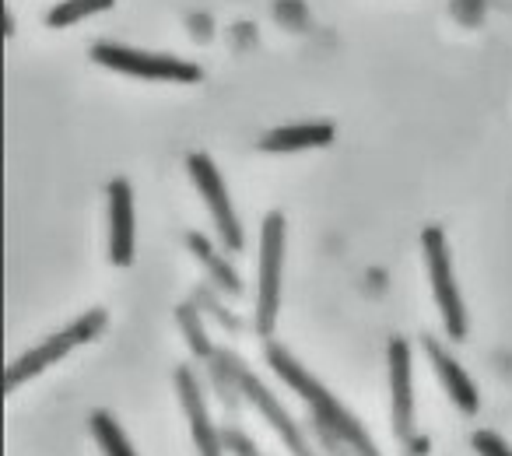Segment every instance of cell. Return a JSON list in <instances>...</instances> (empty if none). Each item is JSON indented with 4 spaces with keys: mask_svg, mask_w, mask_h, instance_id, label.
<instances>
[{
    "mask_svg": "<svg viewBox=\"0 0 512 456\" xmlns=\"http://www.w3.org/2000/svg\"><path fill=\"white\" fill-rule=\"evenodd\" d=\"M267 365H271V369L278 372V376L285 379V383L292 386V390L299 393L302 400H306L309 411H313L316 425L330 428V432H334L337 439L344 442V446L355 449L358 456H383L376 449V442H372V435L362 428V421H358L355 414H351L348 407H344L341 400H337L334 393H330L327 386L320 383V379L309 376L292 351L271 341V344H267Z\"/></svg>",
    "mask_w": 512,
    "mask_h": 456,
    "instance_id": "cell-1",
    "label": "cell"
},
{
    "mask_svg": "<svg viewBox=\"0 0 512 456\" xmlns=\"http://www.w3.org/2000/svg\"><path fill=\"white\" fill-rule=\"evenodd\" d=\"M106 323H109L106 309H88V313H81L78 320H74L67 330H60V334L46 337V341L39 344V348L25 351V355L18 358V362H11L8 372H4V393L18 390V386L29 383L32 376H39V372H46L50 365H57L60 358L71 355L74 348H81V344L95 341V337H99L102 330H106Z\"/></svg>",
    "mask_w": 512,
    "mask_h": 456,
    "instance_id": "cell-2",
    "label": "cell"
},
{
    "mask_svg": "<svg viewBox=\"0 0 512 456\" xmlns=\"http://www.w3.org/2000/svg\"><path fill=\"white\" fill-rule=\"evenodd\" d=\"M285 214L271 211L260 225V271H256V330L271 337L281 309V267H285Z\"/></svg>",
    "mask_w": 512,
    "mask_h": 456,
    "instance_id": "cell-3",
    "label": "cell"
},
{
    "mask_svg": "<svg viewBox=\"0 0 512 456\" xmlns=\"http://www.w3.org/2000/svg\"><path fill=\"white\" fill-rule=\"evenodd\" d=\"M421 250H425V264H428V281H432L435 302H439L442 323H446V334L453 341L467 337V309H463V295L456 288L453 278V264H449V246H446V232L439 225H428L421 232Z\"/></svg>",
    "mask_w": 512,
    "mask_h": 456,
    "instance_id": "cell-4",
    "label": "cell"
},
{
    "mask_svg": "<svg viewBox=\"0 0 512 456\" xmlns=\"http://www.w3.org/2000/svg\"><path fill=\"white\" fill-rule=\"evenodd\" d=\"M92 60L116 74H130V78H144V81H176V85H197L200 81L197 64H186L179 57H165V53L130 50V46H116V43L92 46Z\"/></svg>",
    "mask_w": 512,
    "mask_h": 456,
    "instance_id": "cell-5",
    "label": "cell"
},
{
    "mask_svg": "<svg viewBox=\"0 0 512 456\" xmlns=\"http://www.w3.org/2000/svg\"><path fill=\"white\" fill-rule=\"evenodd\" d=\"M186 169H190L193 186H197V193L204 197L207 211H211L214 228H218V236H221V243H225V250L239 253L242 250L239 214H235L232 197H228V190H225V179H221V172L214 169L211 155H204V151H193V155H186Z\"/></svg>",
    "mask_w": 512,
    "mask_h": 456,
    "instance_id": "cell-6",
    "label": "cell"
},
{
    "mask_svg": "<svg viewBox=\"0 0 512 456\" xmlns=\"http://www.w3.org/2000/svg\"><path fill=\"white\" fill-rule=\"evenodd\" d=\"M242 393H246V400L256 407V411L264 414L267 425L281 435V442L288 446V453H292V456H316L313 442H309V435L299 428V421L285 411V404H281V400L274 397V393L267 390V386L260 383V379H256L246 365H242Z\"/></svg>",
    "mask_w": 512,
    "mask_h": 456,
    "instance_id": "cell-7",
    "label": "cell"
},
{
    "mask_svg": "<svg viewBox=\"0 0 512 456\" xmlns=\"http://www.w3.org/2000/svg\"><path fill=\"white\" fill-rule=\"evenodd\" d=\"M390 418H393V435L400 442H407L411 435H418L414 428V383H411V344L404 337H393L390 348Z\"/></svg>",
    "mask_w": 512,
    "mask_h": 456,
    "instance_id": "cell-8",
    "label": "cell"
},
{
    "mask_svg": "<svg viewBox=\"0 0 512 456\" xmlns=\"http://www.w3.org/2000/svg\"><path fill=\"white\" fill-rule=\"evenodd\" d=\"M176 393H179V404H183L186 421H190V435H193V446H197V456H225L221 432L214 428L211 414H207L204 386H200V379L193 376V369H186V365L176 369Z\"/></svg>",
    "mask_w": 512,
    "mask_h": 456,
    "instance_id": "cell-9",
    "label": "cell"
},
{
    "mask_svg": "<svg viewBox=\"0 0 512 456\" xmlns=\"http://www.w3.org/2000/svg\"><path fill=\"white\" fill-rule=\"evenodd\" d=\"M109 260L113 267L134 264V190L123 176L109 179Z\"/></svg>",
    "mask_w": 512,
    "mask_h": 456,
    "instance_id": "cell-10",
    "label": "cell"
},
{
    "mask_svg": "<svg viewBox=\"0 0 512 456\" xmlns=\"http://www.w3.org/2000/svg\"><path fill=\"white\" fill-rule=\"evenodd\" d=\"M425 351H428V362H432L435 376H439L442 390H446L449 400L456 404V411H463V414L481 411V393H477L474 379L467 376V369H463L435 337H425Z\"/></svg>",
    "mask_w": 512,
    "mask_h": 456,
    "instance_id": "cell-11",
    "label": "cell"
},
{
    "mask_svg": "<svg viewBox=\"0 0 512 456\" xmlns=\"http://www.w3.org/2000/svg\"><path fill=\"white\" fill-rule=\"evenodd\" d=\"M334 144V123H292L260 137V151L267 155H295V151L327 148Z\"/></svg>",
    "mask_w": 512,
    "mask_h": 456,
    "instance_id": "cell-12",
    "label": "cell"
},
{
    "mask_svg": "<svg viewBox=\"0 0 512 456\" xmlns=\"http://www.w3.org/2000/svg\"><path fill=\"white\" fill-rule=\"evenodd\" d=\"M207 379H211V390L218 393L221 407L228 414H235L246 400L242 393V358L232 355L228 348H214V355L207 358Z\"/></svg>",
    "mask_w": 512,
    "mask_h": 456,
    "instance_id": "cell-13",
    "label": "cell"
},
{
    "mask_svg": "<svg viewBox=\"0 0 512 456\" xmlns=\"http://www.w3.org/2000/svg\"><path fill=\"white\" fill-rule=\"evenodd\" d=\"M186 246H190L193 257H197L200 264H204V271L211 274V281L221 288V292H225V295H242L239 274L232 271V264H228V260L221 257V253L214 250V246L207 243V239L200 236V232H190V236H186Z\"/></svg>",
    "mask_w": 512,
    "mask_h": 456,
    "instance_id": "cell-14",
    "label": "cell"
},
{
    "mask_svg": "<svg viewBox=\"0 0 512 456\" xmlns=\"http://www.w3.org/2000/svg\"><path fill=\"white\" fill-rule=\"evenodd\" d=\"M88 428H92L102 456H137L134 446H130V439H127V432H123V425L109 411H92Z\"/></svg>",
    "mask_w": 512,
    "mask_h": 456,
    "instance_id": "cell-15",
    "label": "cell"
},
{
    "mask_svg": "<svg viewBox=\"0 0 512 456\" xmlns=\"http://www.w3.org/2000/svg\"><path fill=\"white\" fill-rule=\"evenodd\" d=\"M176 323H179V330H183L186 344H190L193 358H204L207 362V358L214 355V344L204 330V313H200L197 302H183V306L176 309Z\"/></svg>",
    "mask_w": 512,
    "mask_h": 456,
    "instance_id": "cell-16",
    "label": "cell"
},
{
    "mask_svg": "<svg viewBox=\"0 0 512 456\" xmlns=\"http://www.w3.org/2000/svg\"><path fill=\"white\" fill-rule=\"evenodd\" d=\"M116 0H60L57 8L50 11V18L46 22L53 25V29H71V25H78L81 18L88 15H99V11H109Z\"/></svg>",
    "mask_w": 512,
    "mask_h": 456,
    "instance_id": "cell-17",
    "label": "cell"
},
{
    "mask_svg": "<svg viewBox=\"0 0 512 456\" xmlns=\"http://www.w3.org/2000/svg\"><path fill=\"white\" fill-rule=\"evenodd\" d=\"M193 302H197V306H200V313H204V316H214V320H218L225 330H242L239 316L225 313V306H221V302L214 299L211 288H197V292H193Z\"/></svg>",
    "mask_w": 512,
    "mask_h": 456,
    "instance_id": "cell-18",
    "label": "cell"
},
{
    "mask_svg": "<svg viewBox=\"0 0 512 456\" xmlns=\"http://www.w3.org/2000/svg\"><path fill=\"white\" fill-rule=\"evenodd\" d=\"M470 446H474L477 456H512V446L498 432H491V428H477L470 435Z\"/></svg>",
    "mask_w": 512,
    "mask_h": 456,
    "instance_id": "cell-19",
    "label": "cell"
},
{
    "mask_svg": "<svg viewBox=\"0 0 512 456\" xmlns=\"http://www.w3.org/2000/svg\"><path fill=\"white\" fill-rule=\"evenodd\" d=\"M221 446H225V453L232 456H264L260 449L253 446V439H249L246 432H239V428H221Z\"/></svg>",
    "mask_w": 512,
    "mask_h": 456,
    "instance_id": "cell-20",
    "label": "cell"
},
{
    "mask_svg": "<svg viewBox=\"0 0 512 456\" xmlns=\"http://www.w3.org/2000/svg\"><path fill=\"white\" fill-rule=\"evenodd\" d=\"M400 446L407 449V456H428L432 453V439H428V435H411V439L400 442Z\"/></svg>",
    "mask_w": 512,
    "mask_h": 456,
    "instance_id": "cell-21",
    "label": "cell"
}]
</instances>
